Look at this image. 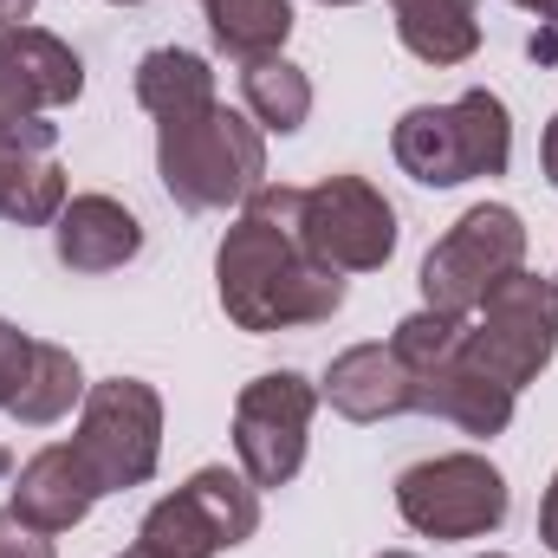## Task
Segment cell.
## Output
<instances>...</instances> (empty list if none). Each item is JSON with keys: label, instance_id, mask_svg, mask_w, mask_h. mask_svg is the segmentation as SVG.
Listing matches in <instances>:
<instances>
[{"label": "cell", "instance_id": "obj_25", "mask_svg": "<svg viewBox=\"0 0 558 558\" xmlns=\"http://www.w3.org/2000/svg\"><path fill=\"white\" fill-rule=\"evenodd\" d=\"M539 539L558 553V474H553V487H546V507H539Z\"/></svg>", "mask_w": 558, "mask_h": 558}, {"label": "cell", "instance_id": "obj_2", "mask_svg": "<svg viewBox=\"0 0 558 558\" xmlns=\"http://www.w3.org/2000/svg\"><path fill=\"white\" fill-rule=\"evenodd\" d=\"M156 175L189 215L247 208V195L267 182V131L247 111H228L221 98L156 118Z\"/></svg>", "mask_w": 558, "mask_h": 558}, {"label": "cell", "instance_id": "obj_8", "mask_svg": "<svg viewBox=\"0 0 558 558\" xmlns=\"http://www.w3.org/2000/svg\"><path fill=\"white\" fill-rule=\"evenodd\" d=\"M507 474L487 454H435L397 474V513L403 526L448 546V539H487L507 526Z\"/></svg>", "mask_w": 558, "mask_h": 558}, {"label": "cell", "instance_id": "obj_34", "mask_svg": "<svg viewBox=\"0 0 558 558\" xmlns=\"http://www.w3.org/2000/svg\"><path fill=\"white\" fill-rule=\"evenodd\" d=\"M553 279H558V274H553Z\"/></svg>", "mask_w": 558, "mask_h": 558}, {"label": "cell", "instance_id": "obj_28", "mask_svg": "<svg viewBox=\"0 0 558 558\" xmlns=\"http://www.w3.org/2000/svg\"><path fill=\"white\" fill-rule=\"evenodd\" d=\"M513 7H526V13H539L546 26H558V0H513Z\"/></svg>", "mask_w": 558, "mask_h": 558}, {"label": "cell", "instance_id": "obj_33", "mask_svg": "<svg viewBox=\"0 0 558 558\" xmlns=\"http://www.w3.org/2000/svg\"><path fill=\"white\" fill-rule=\"evenodd\" d=\"M487 558H500V553H487Z\"/></svg>", "mask_w": 558, "mask_h": 558}, {"label": "cell", "instance_id": "obj_6", "mask_svg": "<svg viewBox=\"0 0 558 558\" xmlns=\"http://www.w3.org/2000/svg\"><path fill=\"white\" fill-rule=\"evenodd\" d=\"M260 533V487L234 468H195L137 526V546L156 558H215Z\"/></svg>", "mask_w": 558, "mask_h": 558}, {"label": "cell", "instance_id": "obj_17", "mask_svg": "<svg viewBox=\"0 0 558 558\" xmlns=\"http://www.w3.org/2000/svg\"><path fill=\"white\" fill-rule=\"evenodd\" d=\"M85 371H78V357L65 351V344H46V338H33V364H26V384H20V397L7 403V416L20 422V428H52L59 416H72V403H85Z\"/></svg>", "mask_w": 558, "mask_h": 558}, {"label": "cell", "instance_id": "obj_11", "mask_svg": "<svg viewBox=\"0 0 558 558\" xmlns=\"http://www.w3.org/2000/svg\"><path fill=\"white\" fill-rule=\"evenodd\" d=\"M318 390L299 371H267L234 397V454L254 487H286L305 468Z\"/></svg>", "mask_w": 558, "mask_h": 558}, {"label": "cell", "instance_id": "obj_15", "mask_svg": "<svg viewBox=\"0 0 558 558\" xmlns=\"http://www.w3.org/2000/svg\"><path fill=\"white\" fill-rule=\"evenodd\" d=\"M416 410L422 416L454 422L461 435L494 441V435H507V422H513V390L494 384L481 364H468L461 344H454V357H441L435 371H422L416 377Z\"/></svg>", "mask_w": 558, "mask_h": 558}, {"label": "cell", "instance_id": "obj_32", "mask_svg": "<svg viewBox=\"0 0 558 558\" xmlns=\"http://www.w3.org/2000/svg\"><path fill=\"white\" fill-rule=\"evenodd\" d=\"M118 7H131V0H118Z\"/></svg>", "mask_w": 558, "mask_h": 558}, {"label": "cell", "instance_id": "obj_12", "mask_svg": "<svg viewBox=\"0 0 558 558\" xmlns=\"http://www.w3.org/2000/svg\"><path fill=\"white\" fill-rule=\"evenodd\" d=\"M105 500V487H98V474L85 468V454L72 448V441H52V448H39L26 468H20V481H13V513L26 520V526H39V533H72L92 507Z\"/></svg>", "mask_w": 558, "mask_h": 558}, {"label": "cell", "instance_id": "obj_13", "mask_svg": "<svg viewBox=\"0 0 558 558\" xmlns=\"http://www.w3.org/2000/svg\"><path fill=\"white\" fill-rule=\"evenodd\" d=\"M52 254L65 274H118L143 254V221L118 195H72L52 221Z\"/></svg>", "mask_w": 558, "mask_h": 558}, {"label": "cell", "instance_id": "obj_21", "mask_svg": "<svg viewBox=\"0 0 558 558\" xmlns=\"http://www.w3.org/2000/svg\"><path fill=\"white\" fill-rule=\"evenodd\" d=\"M65 202H72V189H65V169H59L52 156L0 149V221H13V228H46V221H59Z\"/></svg>", "mask_w": 558, "mask_h": 558}, {"label": "cell", "instance_id": "obj_26", "mask_svg": "<svg viewBox=\"0 0 558 558\" xmlns=\"http://www.w3.org/2000/svg\"><path fill=\"white\" fill-rule=\"evenodd\" d=\"M33 7H39V0H0V33H7V26H26Z\"/></svg>", "mask_w": 558, "mask_h": 558}, {"label": "cell", "instance_id": "obj_22", "mask_svg": "<svg viewBox=\"0 0 558 558\" xmlns=\"http://www.w3.org/2000/svg\"><path fill=\"white\" fill-rule=\"evenodd\" d=\"M454 344H461V318H441V312H410L403 325H397V338H390V351L410 364V371H435L441 357H454Z\"/></svg>", "mask_w": 558, "mask_h": 558}, {"label": "cell", "instance_id": "obj_18", "mask_svg": "<svg viewBox=\"0 0 558 558\" xmlns=\"http://www.w3.org/2000/svg\"><path fill=\"white\" fill-rule=\"evenodd\" d=\"M202 13H208L215 46L241 65L274 59L292 39V0H202Z\"/></svg>", "mask_w": 558, "mask_h": 558}, {"label": "cell", "instance_id": "obj_24", "mask_svg": "<svg viewBox=\"0 0 558 558\" xmlns=\"http://www.w3.org/2000/svg\"><path fill=\"white\" fill-rule=\"evenodd\" d=\"M0 558H52V533L26 526L13 507H0Z\"/></svg>", "mask_w": 558, "mask_h": 558}, {"label": "cell", "instance_id": "obj_29", "mask_svg": "<svg viewBox=\"0 0 558 558\" xmlns=\"http://www.w3.org/2000/svg\"><path fill=\"white\" fill-rule=\"evenodd\" d=\"M124 558H156V553H149V546H131V553H124Z\"/></svg>", "mask_w": 558, "mask_h": 558}, {"label": "cell", "instance_id": "obj_27", "mask_svg": "<svg viewBox=\"0 0 558 558\" xmlns=\"http://www.w3.org/2000/svg\"><path fill=\"white\" fill-rule=\"evenodd\" d=\"M539 162H546V182L558 189V118L546 124V143H539Z\"/></svg>", "mask_w": 558, "mask_h": 558}, {"label": "cell", "instance_id": "obj_1", "mask_svg": "<svg viewBox=\"0 0 558 558\" xmlns=\"http://www.w3.org/2000/svg\"><path fill=\"white\" fill-rule=\"evenodd\" d=\"M215 292H221V312L241 331L267 338V331L325 325L331 312H344L351 279L305 247L299 189L292 182H260L247 195L241 221L215 247Z\"/></svg>", "mask_w": 558, "mask_h": 558}, {"label": "cell", "instance_id": "obj_19", "mask_svg": "<svg viewBox=\"0 0 558 558\" xmlns=\"http://www.w3.org/2000/svg\"><path fill=\"white\" fill-rule=\"evenodd\" d=\"M215 98V72L202 52L189 46H156L137 59V105L149 118H175V111H195Z\"/></svg>", "mask_w": 558, "mask_h": 558}, {"label": "cell", "instance_id": "obj_23", "mask_svg": "<svg viewBox=\"0 0 558 558\" xmlns=\"http://www.w3.org/2000/svg\"><path fill=\"white\" fill-rule=\"evenodd\" d=\"M26 364H33V338H26L20 325H7V318H0V410L20 397V384H26Z\"/></svg>", "mask_w": 558, "mask_h": 558}, {"label": "cell", "instance_id": "obj_3", "mask_svg": "<svg viewBox=\"0 0 558 558\" xmlns=\"http://www.w3.org/2000/svg\"><path fill=\"white\" fill-rule=\"evenodd\" d=\"M390 149L403 162V175H416L422 189H461L474 175H507L513 162V118L507 105L474 85L454 105H416L397 118Z\"/></svg>", "mask_w": 558, "mask_h": 558}, {"label": "cell", "instance_id": "obj_14", "mask_svg": "<svg viewBox=\"0 0 558 558\" xmlns=\"http://www.w3.org/2000/svg\"><path fill=\"white\" fill-rule=\"evenodd\" d=\"M318 397L344 422H390L416 410V371L390 344H351V351L331 357Z\"/></svg>", "mask_w": 558, "mask_h": 558}, {"label": "cell", "instance_id": "obj_4", "mask_svg": "<svg viewBox=\"0 0 558 558\" xmlns=\"http://www.w3.org/2000/svg\"><path fill=\"white\" fill-rule=\"evenodd\" d=\"M78 92H85V65L59 33L46 26L0 33V149L46 156L59 143V124H46V111L78 105Z\"/></svg>", "mask_w": 558, "mask_h": 558}, {"label": "cell", "instance_id": "obj_9", "mask_svg": "<svg viewBox=\"0 0 558 558\" xmlns=\"http://www.w3.org/2000/svg\"><path fill=\"white\" fill-rule=\"evenodd\" d=\"M72 448L85 454V468L98 474L105 494L143 487L162 461V397L143 377H105L85 390L78 403V435Z\"/></svg>", "mask_w": 558, "mask_h": 558}, {"label": "cell", "instance_id": "obj_20", "mask_svg": "<svg viewBox=\"0 0 558 558\" xmlns=\"http://www.w3.org/2000/svg\"><path fill=\"white\" fill-rule=\"evenodd\" d=\"M241 105H247V118H254L260 131L292 137V131L312 118V78H305L286 52L254 59V65H241Z\"/></svg>", "mask_w": 558, "mask_h": 558}, {"label": "cell", "instance_id": "obj_7", "mask_svg": "<svg viewBox=\"0 0 558 558\" xmlns=\"http://www.w3.org/2000/svg\"><path fill=\"white\" fill-rule=\"evenodd\" d=\"M526 267V221L507 202H474L422 260V305L441 318H468L507 274Z\"/></svg>", "mask_w": 558, "mask_h": 558}, {"label": "cell", "instance_id": "obj_30", "mask_svg": "<svg viewBox=\"0 0 558 558\" xmlns=\"http://www.w3.org/2000/svg\"><path fill=\"white\" fill-rule=\"evenodd\" d=\"M318 7H357V0H318Z\"/></svg>", "mask_w": 558, "mask_h": 558}, {"label": "cell", "instance_id": "obj_10", "mask_svg": "<svg viewBox=\"0 0 558 558\" xmlns=\"http://www.w3.org/2000/svg\"><path fill=\"white\" fill-rule=\"evenodd\" d=\"M299 234L338 274H377L397 254V208L364 175H325L299 189Z\"/></svg>", "mask_w": 558, "mask_h": 558}, {"label": "cell", "instance_id": "obj_5", "mask_svg": "<svg viewBox=\"0 0 558 558\" xmlns=\"http://www.w3.org/2000/svg\"><path fill=\"white\" fill-rule=\"evenodd\" d=\"M474 331H461V357L481 364L494 384H507L513 397L553 364L558 351V279L539 274H507L481 305H474Z\"/></svg>", "mask_w": 558, "mask_h": 558}, {"label": "cell", "instance_id": "obj_16", "mask_svg": "<svg viewBox=\"0 0 558 558\" xmlns=\"http://www.w3.org/2000/svg\"><path fill=\"white\" fill-rule=\"evenodd\" d=\"M397 39L422 65H468L481 52V7L474 0H390Z\"/></svg>", "mask_w": 558, "mask_h": 558}, {"label": "cell", "instance_id": "obj_31", "mask_svg": "<svg viewBox=\"0 0 558 558\" xmlns=\"http://www.w3.org/2000/svg\"><path fill=\"white\" fill-rule=\"evenodd\" d=\"M377 558H416V553H377Z\"/></svg>", "mask_w": 558, "mask_h": 558}]
</instances>
